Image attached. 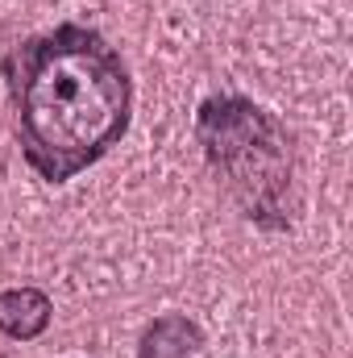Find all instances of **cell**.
<instances>
[{
  "label": "cell",
  "mask_w": 353,
  "mask_h": 358,
  "mask_svg": "<svg viewBox=\"0 0 353 358\" xmlns=\"http://www.w3.org/2000/svg\"><path fill=\"white\" fill-rule=\"evenodd\" d=\"M25 167L67 183L96 167L133 121V80L117 46L80 21L17 42L4 59Z\"/></svg>",
  "instance_id": "obj_1"
},
{
  "label": "cell",
  "mask_w": 353,
  "mask_h": 358,
  "mask_svg": "<svg viewBox=\"0 0 353 358\" xmlns=\"http://www.w3.org/2000/svg\"><path fill=\"white\" fill-rule=\"evenodd\" d=\"M195 138L204 159L225 179L241 213L262 229L291 225L295 155L291 134L274 113L246 96H208L195 113Z\"/></svg>",
  "instance_id": "obj_2"
},
{
  "label": "cell",
  "mask_w": 353,
  "mask_h": 358,
  "mask_svg": "<svg viewBox=\"0 0 353 358\" xmlns=\"http://www.w3.org/2000/svg\"><path fill=\"white\" fill-rule=\"evenodd\" d=\"M54 304L42 287H8L0 292V334L13 342H33L46 334Z\"/></svg>",
  "instance_id": "obj_3"
},
{
  "label": "cell",
  "mask_w": 353,
  "mask_h": 358,
  "mask_svg": "<svg viewBox=\"0 0 353 358\" xmlns=\"http://www.w3.org/2000/svg\"><path fill=\"white\" fill-rule=\"evenodd\" d=\"M200 346H204L200 325L187 321L183 313H167V317H158L142 329L137 358H191Z\"/></svg>",
  "instance_id": "obj_4"
}]
</instances>
